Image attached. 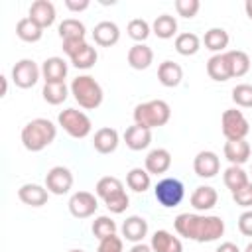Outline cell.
Here are the masks:
<instances>
[{"mask_svg":"<svg viewBox=\"0 0 252 252\" xmlns=\"http://www.w3.org/2000/svg\"><path fill=\"white\" fill-rule=\"evenodd\" d=\"M244 10H246V16L252 20V0H246V4H244Z\"/></svg>","mask_w":252,"mask_h":252,"instance_id":"49","label":"cell"},{"mask_svg":"<svg viewBox=\"0 0 252 252\" xmlns=\"http://www.w3.org/2000/svg\"><path fill=\"white\" fill-rule=\"evenodd\" d=\"M193 169H195V173H197L199 177H205V179L215 177V175L219 173V169H220V159H219V156H217L215 152L203 150V152H199V154L195 156V159H193Z\"/></svg>","mask_w":252,"mask_h":252,"instance_id":"11","label":"cell"},{"mask_svg":"<svg viewBox=\"0 0 252 252\" xmlns=\"http://www.w3.org/2000/svg\"><path fill=\"white\" fill-rule=\"evenodd\" d=\"M96 209H98V201L89 191H77L69 199V213L75 219H89L91 215L96 213Z\"/></svg>","mask_w":252,"mask_h":252,"instance_id":"10","label":"cell"},{"mask_svg":"<svg viewBox=\"0 0 252 252\" xmlns=\"http://www.w3.org/2000/svg\"><path fill=\"white\" fill-rule=\"evenodd\" d=\"M222 179H224V185L230 189V193H234V191H238L240 187H244L248 183V173L240 165H230V167L224 169Z\"/></svg>","mask_w":252,"mask_h":252,"instance_id":"34","label":"cell"},{"mask_svg":"<svg viewBox=\"0 0 252 252\" xmlns=\"http://www.w3.org/2000/svg\"><path fill=\"white\" fill-rule=\"evenodd\" d=\"M154 195H156V201H158L161 207L171 209V207H177V205L183 201V197H185V187H183V183H181L179 179H175V177H165V179H161V181L156 185Z\"/></svg>","mask_w":252,"mask_h":252,"instance_id":"6","label":"cell"},{"mask_svg":"<svg viewBox=\"0 0 252 252\" xmlns=\"http://www.w3.org/2000/svg\"><path fill=\"white\" fill-rule=\"evenodd\" d=\"M158 79L163 87H177L183 79V69L175 61H163L158 67Z\"/></svg>","mask_w":252,"mask_h":252,"instance_id":"25","label":"cell"},{"mask_svg":"<svg viewBox=\"0 0 252 252\" xmlns=\"http://www.w3.org/2000/svg\"><path fill=\"white\" fill-rule=\"evenodd\" d=\"M30 18L41 26V28H49L55 22V6L49 0H35L30 6Z\"/></svg>","mask_w":252,"mask_h":252,"instance_id":"15","label":"cell"},{"mask_svg":"<svg viewBox=\"0 0 252 252\" xmlns=\"http://www.w3.org/2000/svg\"><path fill=\"white\" fill-rule=\"evenodd\" d=\"M152 30H154V33H156L158 37L169 39V37H173V35L177 33V20H175L173 16H169V14H161V16H158V18L154 20Z\"/></svg>","mask_w":252,"mask_h":252,"instance_id":"31","label":"cell"},{"mask_svg":"<svg viewBox=\"0 0 252 252\" xmlns=\"http://www.w3.org/2000/svg\"><path fill=\"white\" fill-rule=\"evenodd\" d=\"M18 197L22 203H26L30 207H41L47 203L49 191H47V187H41L37 183H26L18 189Z\"/></svg>","mask_w":252,"mask_h":252,"instance_id":"14","label":"cell"},{"mask_svg":"<svg viewBox=\"0 0 252 252\" xmlns=\"http://www.w3.org/2000/svg\"><path fill=\"white\" fill-rule=\"evenodd\" d=\"M93 39L100 47H110V45H114L120 39V28L114 22H110V20H102V22H98L94 26Z\"/></svg>","mask_w":252,"mask_h":252,"instance_id":"12","label":"cell"},{"mask_svg":"<svg viewBox=\"0 0 252 252\" xmlns=\"http://www.w3.org/2000/svg\"><path fill=\"white\" fill-rule=\"evenodd\" d=\"M118 132L110 126H104V128H98L94 132V138H93V146L98 154H112L116 148H118Z\"/></svg>","mask_w":252,"mask_h":252,"instance_id":"17","label":"cell"},{"mask_svg":"<svg viewBox=\"0 0 252 252\" xmlns=\"http://www.w3.org/2000/svg\"><path fill=\"white\" fill-rule=\"evenodd\" d=\"M173 226L177 234L195 242H213L224 234V220L217 215L181 213L175 217Z\"/></svg>","mask_w":252,"mask_h":252,"instance_id":"1","label":"cell"},{"mask_svg":"<svg viewBox=\"0 0 252 252\" xmlns=\"http://www.w3.org/2000/svg\"><path fill=\"white\" fill-rule=\"evenodd\" d=\"M45 187L53 195H65L73 187V173L65 165H55L45 175Z\"/></svg>","mask_w":252,"mask_h":252,"instance_id":"9","label":"cell"},{"mask_svg":"<svg viewBox=\"0 0 252 252\" xmlns=\"http://www.w3.org/2000/svg\"><path fill=\"white\" fill-rule=\"evenodd\" d=\"M201 8L199 0H175V10L183 18H193Z\"/></svg>","mask_w":252,"mask_h":252,"instance_id":"41","label":"cell"},{"mask_svg":"<svg viewBox=\"0 0 252 252\" xmlns=\"http://www.w3.org/2000/svg\"><path fill=\"white\" fill-rule=\"evenodd\" d=\"M232 199H234V203L236 205H240V207H252V183L248 181L244 187H240L238 191H234L232 193Z\"/></svg>","mask_w":252,"mask_h":252,"instance_id":"42","label":"cell"},{"mask_svg":"<svg viewBox=\"0 0 252 252\" xmlns=\"http://www.w3.org/2000/svg\"><path fill=\"white\" fill-rule=\"evenodd\" d=\"M71 94L75 96V100L79 102V106L87 108V110H94L100 106L102 102V87L94 81V77L91 75H79L73 79L71 83Z\"/></svg>","mask_w":252,"mask_h":252,"instance_id":"4","label":"cell"},{"mask_svg":"<svg viewBox=\"0 0 252 252\" xmlns=\"http://www.w3.org/2000/svg\"><path fill=\"white\" fill-rule=\"evenodd\" d=\"M224 158L230 165H242L250 158V144L246 140H226L224 144Z\"/></svg>","mask_w":252,"mask_h":252,"instance_id":"19","label":"cell"},{"mask_svg":"<svg viewBox=\"0 0 252 252\" xmlns=\"http://www.w3.org/2000/svg\"><path fill=\"white\" fill-rule=\"evenodd\" d=\"M104 205H106V209H108L110 213L120 215V213H124V211L128 209L130 199H128V195H126V191H124V193H118V195L110 197L108 201H104Z\"/></svg>","mask_w":252,"mask_h":252,"instance_id":"40","label":"cell"},{"mask_svg":"<svg viewBox=\"0 0 252 252\" xmlns=\"http://www.w3.org/2000/svg\"><path fill=\"white\" fill-rule=\"evenodd\" d=\"M96 195L102 199V201H108L110 197L118 195V193H124V185L118 177H112V175H106V177H100L96 187H94Z\"/></svg>","mask_w":252,"mask_h":252,"instance_id":"30","label":"cell"},{"mask_svg":"<svg viewBox=\"0 0 252 252\" xmlns=\"http://www.w3.org/2000/svg\"><path fill=\"white\" fill-rule=\"evenodd\" d=\"M39 73L41 71L35 65V61H32V59H20L12 67V81L20 89H30V87H33L37 83Z\"/></svg>","mask_w":252,"mask_h":252,"instance_id":"8","label":"cell"},{"mask_svg":"<svg viewBox=\"0 0 252 252\" xmlns=\"http://www.w3.org/2000/svg\"><path fill=\"white\" fill-rule=\"evenodd\" d=\"M128 35H130L132 39L140 41V43L146 41L148 35H150V24H148L146 20H142V18L130 20V22H128Z\"/></svg>","mask_w":252,"mask_h":252,"instance_id":"39","label":"cell"},{"mask_svg":"<svg viewBox=\"0 0 252 252\" xmlns=\"http://www.w3.org/2000/svg\"><path fill=\"white\" fill-rule=\"evenodd\" d=\"M57 136V128L47 118H33L22 128V144L28 152H41Z\"/></svg>","mask_w":252,"mask_h":252,"instance_id":"2","label":"cell"},{"mask_svg":"<svg viewBox=\"0 0 252 252\" xmlns=\"http://www.w3.org/2000/svg\"><path fill=\"white\" fill-rule=\"evenodd\" d=\"M219 201V193L215 187L201 185L191 193V205L195 211H211Z\"/></svg>","mask_w":252,"mask_h":252,"instance_id":"20","label":"cell"},{"mask_svg":"<svg viewBox=\"0 0 252 252\" xmlns=\"http://www.w3.org/2000/svg\"><path fill=\"white\" fill-rule=\"evenodd\" d=\"M69 252H83V250H69Z\"/></svg>","mask_w":252,"mask_h":252,"instance_id":"52","label":"cell"},{"mask_svg":"<svg viewBox=\"0 0 252 252\" xmlns=\"http://www.w3.org/2000/svg\"><path fill=\"white\" fill-rule=\"evenodd\" d=\"M146 234H148V222H146V219H142L138 215H132V217H128L124 220V224H122V236L126 240L138 244V242L144 240Z\"/></svg>","mask_w":252,"mask_h":252,"instance_id":"21","label":"cell"},{"mask_svg":"<svg viewBox=\"0 0 252 252\" xmlns=\"http://www.w3.org/2000/svg\"><path fill=\"white\" fill-rule=\"evenodd\" d=\"M152 61H154V51L146 43H136L128 49V65L132 69H138V71L148 69Z\"/></svg>","mask_w":252,"mask_h":252,"instance_id":"23","label":"cell"},{"mask_svg":"<svg viewBox=\"0 0 252 252\" xmlns=\"http://www.w3.org/2000/svg\"><path fill=\"white\" fill-rule=\"evenodd\" d=\"M2 79V96H6V93H8V83H6V77H0Z\"/></svg>","mask_w":252,"mask_h":252,"instance_id":"50","label":"cell"},{"mask_svg":"<svg viewBox=\"0 0 252 252\" xmlns=\"http://www.w3.org/2000/svg\"><path fill=\"white\" fill-rule=\"evenodd\" d=\"M89 0H79V2H75V0H65V6L69 8V10H73V12H83V10H87L89 8Z\"/></svg>","mask_w":252,"mask_h":252,"instance_id":"46","label":"cell"},{"mask_svg":"<svg viewBox=\"0 0 252 252\" xmlns=\"http://www.w3.org/2000/svg\"><path fill=\"white\" fill-rule=\"evenodd\" d=\"M93 234L98 240H104V238L116 234V222L110 217H96L93 222Z\"/></svg>","mask_w":252,"mask_h":252,"instance_id":"37","label":"cell"},{"mask_svg":"<svg viewBox=\"0 0 252 252\" xmlns=\"http://www.w3.org/2000/svg\"><path fill=\"white\" fill-rule=\"evenodd\" d=\"M244 252H252V242H250V244H248V246L244 248Z\"/></svg>","mask_w":252,"mask_h":252,"instance_id":"51","label":"cell"},{"mask_svg":"<svg viewBox=\"0 0 252 252\" xmlns=\"http://www.w3.org/2000/svg\"><path fill=\"white\" fill-rule=\"evenodd\" d=\"M144 165H146V171L148 173H154V175L165 173L171 167V154L165 148H156V150H152L146 156Z\"/></svg>","mask_w":252,"mask_h":252,"instance_id":"13","label":"cell"},{"mask_svg":"<svg viewBox=\"0 0 252 252\" xmlns=\"http://www.w3.org/2000/svg\"><path fill=\"white\" fill-rule=\"evenodd\" d=\"M220 130L226 140H244L246 134L250 132V124L240 110L228 108L220 116Z\"/></svg>","mask_w":252,"mask_h":252,"instance_id":"7","label":"cell"},{"mask_svg":"<svg viewBox=\"0 0 252 252\" xmlns=\"http://www.w3.org/2000/svg\"><path fill=\"white\" fill-rule=\"evenodd\" d=\"M41 75L45 83H65L67 63L61 57H47L41 65Z\"/></svg>","mask_w":252,"mask_h":252,"instance_id":"18","label":"cell"},{"mask_svg":"<svg viewBox=\"0 0 252 252\" xmlns=\"http://www.w3.org/2000/svg\"><path fill=\"white\" fill-rule=\"evenodd\" d=\"M238 230H240L244 236H252V209L244 211V213L238 217Z\"/></svg>","mask_w":252,"mask_h":252,"instance_id":"44","label":"cell"},{"mask_svg":"<svg viewBox=\"0 0 252 252\" xmlns=\"http://www.w3.org/2000/svg\"><path fill=\"white\" fill-rule=\"evenodd\" d=\"M59 37L63 39V41H73V39H85V33H87V30H85V24L83 22H79L77 18H67V20H63L61 24H59Z\"/></svg>","mask_w":252,"mask_h":252,"instance_id":"27","label":"cell"},{"mask_svg":"<svg viewBox=\"0 0 252 252\" xmlns=\"http://www.w3.org/2000/svg\"><path fill=\"white\" fill-rule=\"evenodd\" d=\"M96 252H124V248H122V240H120L116 234H112V236L100 240Z\"/></svg>","mask_w":252,"mask_h":252,"instance_id":"43","label":"cell"},{"mask_svg":"<svg viewBox=\"0 0 252 252\" xmlns=\"http://www.w3.org/2000/svg\"><path fill=\"white\" fill-rule=\"evenodd\" d=\"M150 246L154 252H183L181 240L167 230H156Z\"/></svg>","mask_w":252,"mask_h":252,"instance_id":"22","label":"cell"},{"mask_svg":"<svg viewBox=\"0 0 252 252\" xmlns=\"http://www.w3.org/2000/svg\"><path fill=\"white\" fill-rule=\"evenodd\" d=\"M130 252H154V250H152V246H148V244H144V242H138V244H134V246L130 248Z\"/></svg>","mask_w":252,"mask_h":252,"instance_id":"48","label":"cell"},{"mask_svg":"<svg viewBox=\"0 0 252 252\" xmlns=\"http://www.w3.org/2000/svg\"><path fill=\"white\" fill-rule=\"evenodd\" d=\"M232 100L236 106L242 108H252V85L248 83H240L232 89Z\"/></svg>","mask_w":252,"mask_h":252,"instance_id":"38","label":"cell"},{"mask_svg":"<svg viewBox=\"0 0 252 252\" xmlns=\"http://www.w3.org/2000/svg\"><path fill=\"white\" fill-rule=\"evenodd\" d=\"M57 122H59V126L71 138H87L91 134V130H93L91 118L85 112L77 110V108H65V110H61L59 116H57Z\"/></svg>","mask_w":252,"mask_h":252,"instance_id":"5","label":"cell"},{"mask_svg":"<svg viewBox=\"0 0 252 252\" xmlns=\"http://www.w3.org/2000/svg\"><path fill=\"white\" fill-rule=\"evenodd\" d=\"M41 94H43V100L49 102V104H61L67 100V94H69V89L65 83H45L43 89H41Z\"/></svg>","mask_w":252,"mask_h":252,"instance_id":"33","label":"cell"},{"mask_svg":"<svg viewBox=\"0 0 252 252\" xmlns=\"http://www.w3.org/2000/svg\"><path fill=\"white\" fill-rule=\"evenodd\" d=\"M207 73L213 81H219V83H224L228 81L232 75H230V67H228V59H226V53H215L209 61H207Z\"/></svg>","mask_w":252,"mask_h":252,"instance_id":"24","label":"cell"},{"mask_svg":"<svg viewBox=\"0 0 252 252\" xmlns=\"http://www.w3.org/2000/svg\"><path fill=\"white\" fill-rule=\"evenodd\" d=\"M124 142H126V146H128L130 150H134V152L146 150V148L150 146V142H152V130L134 124V126L126 128V132H124Z\"/></svg>","mask_w":252,"mask_h":252,"instance_id":"16","label":"cell"},{"mask_svg":"<svg viewBox=\"0 0 252 252\" xmlns=\"http://www.w3.org/2000/svg\"><path fill=\"white\" fill-rule=\"evenodd\" d=\"M96 49L89 43H85L75 55H71V63L77 67V69H91L94 63H96Z\"/></svg>","mask_w":252,"mask_h":252,"instance_id":"36","label":"cell"},{"mask_svg":"<svg viewBox=\"0 0 252 252\" xmlns=\"http://www.w3.org/2000/svg\"><path fill=\"white\" fill-rule=\"evenodd\" d=\"M126 185H128L132 191H136V193H144V191H148L150 185H152L150 173H148L146 169H142V167H134V169H130L128 175H126Z\"/></svg>","mask_w":252,"mask_h":252,"instance_id":"32","label":"cell"},{"mask_svg":"<svg viewBox=\"0 0 252 252\" xmlns=\"http://www.w3.org/2000/svg\"><path fill=\"white\" fill-rule=\"evenodd\" d=\"M203 43H205L207 49H211L215 53H222V49L228 45V33L222 28H211V30L205 32Z\"/></svg>","mask_w":252,"mask_h":252,"instance_id":"28","label":"cell"},{"mask_svg":"<svg viewBox=\"0 0 252 252\" xmlns=\"http://www.w3.org/2000/svg\"><path fill=\"white\" fill-rule=\"evenodd\" d=\"M215 252H240V250H238V246L234 242H222Z\"/></svg>","mask_w":252,"mask_h":252,"instance_id":"47","label":"cell"},{"mask_svg":"<svg viewBox=\"0 0 252 252\" xmlns=\"http://www.w3.org/2000/svg\"><path fill=\"white\" fill-rule=\"evenodd\" d=\"M199 47H201V39L191 32H183L175 37V51L181 55H195Z\"/></svg>","mask_w":252,"mask_h":252,"instance_id":"35","label":"cell"},{"mask_svg":"<svg viewBox=\"0 0 252 252\" xmlns=\"http://www.w3.org/2000/svg\"><path fill=\"white\" fill-rule=\"evenodd\" d=\"M87 41L85 39H73V41H63V51L71 57V55H75L83 45H85Z\"/></svg>","mask_w":252,"mask_h":252,"instance_id":"45","label":"cell"},{"mask_svg":"<svg viewBox=\"0 0 252 252\" xmlns=\"http://www.w3.org/2000/svg\"><path fill=\"white\" fill-rule=\"evenodd\" d=\"M226 59H228V67H230L232 77H242L250 71V57H248V53H244L240 49L226 51Z\"/></svg>","mask_w":252,"mask_h":252,"instance_id":"29","label":"cell"},{"mask_svg":"<svg viewBox=\"0 0 252 252\" xmlns=\"http://www.w3.org/2000/svg\"><path fill=\"white\" fill-rule=\"evenodd\" d=\"M16 33H18L20 39H24V41H28V43H35V41L41 39L43 28L37 26L30 16H26V18H22V20L16 24Z\"/></svg>","mask_w":252,"mask_h":252,"instance_id":"26","label":"cell"},{"mask_svg":"<svg viewBox=\"0 0 252 252\" xmlns=\"http://www.w3.org/2000/svg\"><path fill=\"white\" fill-rule=\"evenodd\" d=\"M169 116H171V108L161 98L142 102V104H138L134 108V124L144 126V128H150V130L167 124Z\"/></svg>","mask_w":252,"mask_h":252,"instance_id":"3","label":"cell"}]
</instances>
